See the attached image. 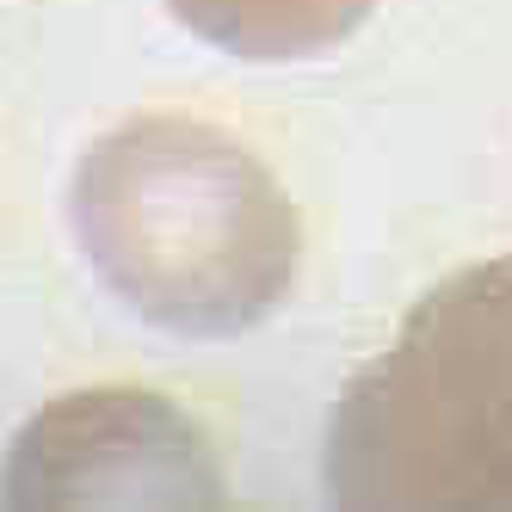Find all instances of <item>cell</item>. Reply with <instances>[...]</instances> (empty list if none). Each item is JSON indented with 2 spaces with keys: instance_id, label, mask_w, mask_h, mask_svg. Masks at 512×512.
Returning <instances> with one entry per match:
<instances>
[{
  "instance_id": "obj_2",
  "label": "cell",
  "mask_w": 512,
  "mask_h": 512,
  "mask_svg": "<svg viewBox=\"0 0 512 512\" xmlns=\"http://www.w3.org/2000/svg\"><path fill=\"white\" fill-rule=\"evenodd\" d=\"M321 482L340 506H512V253L438 278L340 389Z\"/></svg>"
},
{
  "instance_id": "obj_1",
  "label": "cell",
  "mask_w": 512,
  "mask_h": 512,
  "mask_svg": "<svg viewBox=\"0 0 512 512\" xmlns=\"http://www.w3.org/2000/svg\"><path fill=\"white\" fill-rule=\"evenodd\" d=\"M68 223L124 309L186 340L260 327L303 266V223L272 167L186 112L105 130L68 179Z\"/></svg>"
},
{
  "instance_id": "obj_3",
  "label": "cell",
  "mask_w": 512,
  "mask_h": 512,
  "mask_svg": "<svg viewBox=\"0 0 512 512\" xmlns=\"http://www.w3.org/2000/svg\"><path fill=\"white\" fill-rule=\"evenodd\" d=\"M7 506H216L223 475L204 432L155 389L62 395L19 432L0 475Z\"/></svg>"
},
{
  "instance_id": "obj_4",
  "label": "cell",
  "mask_w": 512,
  "mask_h": 512,
  "mask_svg": "<svg viewBox=\"0 0 512 512\" xmlns=\"http://www.w3.org/2000/svg\"><path fill=\"white\" fill-rule=\"evenodd\" d=\"M179 25L241 62H297L334 50L377 0H167Z\"/></svg>"
}]
</instances>
